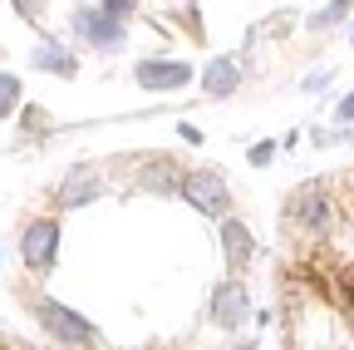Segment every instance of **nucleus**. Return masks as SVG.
Masks as SVG:
<instances>
[{
	"mask_svg": "<svg viewBox=\"0 0 354 350\" xmlns=\"http://www.w3.org/2000/svg\"><path fill=\"white\" fill-rule=\"evenodd\" d=\"M271 153H276L271 143H256V148H251V163H266V158H271Z\"/></svg>",
	"mask_w": 354,
	"mask_h": 350,
	"instance_id": "4468645a",
	"label": "nucleus"
},
{
	"mask_svg": "<svg viewBox=\"0 0 354 350\" xmlns=\"http://www.w3.org/2000/svg\"><path fill=\"white\" fill-rule=\"evenodd\" d=\"M35 316L44 321V331H50V335H59V340H69V345H88V335H94V326H88L84 316H74V311H64L59 301H39Z\"/></svg>",
	"mask_w": 354,
	"mask_h": 350,
	"instance_id": "7ed1b4c3",
	"label": "nucleus"
},
{
	"mask_svg": "<svg viewBox=\"0 0 354 350\" xmlns=\"http://www.w3.org/2000/svg\"><path fill=\"white\" fill-rule=\"evenodd\" d=\"M74 25H79V35H84L94 50H118V45H123V25H118L113 15H104V10H79Z\"/></svg>",
	"mask_w": 354,
	"mask_h": 350,
	"instance_id": "39448f33",
	"label": "nucleus"
},
{
	"mask_svg": "<svg viewBox=\"0 0 354 350\" xmlns=\"http://www.w3.org/2000/svg\"><path fill=\"white\" fill-rule=\"evenodd\" d=\"M290 217H300V222H310V227H320L325 217H330V198H325V188H320V183H305V188L290 198Z\"/></svg>",
	"mask_w": 354,
	"mask_h": 350,
	"instance_id": "423d86ee",
	"label": "nucleus"
},
{
	"mask_svg": "<svg viewBox=\"0 0 354 350\" xmlns=\"http://www.w3.org/2000/svg\"><path fill=\"white\" fill-rule=\"evenodd\" d=\"M212 316L221 321V326H241V316H246V291L236 286V281H227V286H221L216 291V301H212Z\"/></svg>",
	"mask_w": 354,
	"mask_h": 350,
	"instance_id": "0eeeda50",
	"label": "nucleus"
},
{
	"mask_svg": "<svg viewBox=\"0 0 354 350\" xmlns=\"http://www.w3.org/2000/svg\"><path fill=\"white\" fill-rule=\"evenodd\" d=\"M15 104H20V79L15 74H0V119L15 114Z\"/></svg>",
	"mask_w": 354,
	"mask_h": 350,
	"instance_id": "f8f14e48",
	"label": "nucleus"
},
{
	"mask_svg": "<svg viewBox=\"0 0 354 350\" xmlns=\"http://www.w3.org/2000/svg\"><path fill=\"white\" fill-rule=\"evenodd\" d=\"M133 74H138L143 89L162 94V89H183V84L192 79V64H187V60H143Z\"/></svg>",
	"mask_w": 354,
	"mask_h": 350,
	"instance_id": "20e7f679",
	"label": "nucleus"
},
{
	"mask_svg": "<svg viewBox=\"0 0 354 350\" xmlns=\"http://www.w3.org/2000/svg\"><path fill=\"white\" fill-rule=\"evenodd\" d=\"M104 188V173H94V168H79V173H69V183L59 188V202L64 207H79V202H88Z\"/></svg>",
	"mask_w": 354,
	"mask_h": 350,
	"instance_id": "6e6552de",
	"label": "nucleus"
},
{
	"mask_svg": "<svg viewBox=\"0 0 354 350\" xmlns=\"http://www.w3.org/2000/svg\"><path fill=\"white\" fill-rule=\"evenodd\" d=\"M221 242H227L232 267H246V256H251V232H246L241 222H221Z\"/></svg>",
	"mask_w": 354,
	"mask_h": 350,
	"instance_id": "9d476101",
	"label": "nucleus"
},
{
	"mask_svg": "<svg viewBox=\"0 0 354 350\" xmlns=\"http://www.w3.org/2000/svg\"><path fill=\"white\" fill-rule=\"evenodd\" d=\"M349 119H354V94H349V99H339V123H349Z\"/></svg>",
	"mask_w": 354,
	"mask_h": 350,
	"instance_id": "2eb2a0df",
	"label": "nucleus"
},
{
	"mask_svg": "<svg viewBox=\"0 0 354 350\" xmlns=\"http://www.w3.org/2000/svg\"><path fill=\"white\" fill-rule=\"evenodd\" d=\"M55 252H59V222H55V217H35V222H25V232H20L25 267H35V272L55 267Z\"/></svg>",
	"mask_w": 354,
	"mask_h": 350,
	"instance_id": "f257e3e1",
	"label": "nucleus"
},
{
	"mask_svg": "<svg viewBox=\"0 0 354 350\" xmlns=\"http://www.w3.org/2000/svg\"><path fill=\"white\" fill-rule=\"evenodd\" d=\"M35 69H50V74H74V60H69V50H59V45H44L35 50Z\"/></svg>",
	"mask_w": 354,
	"mask_h": 350,
	"instance_id": "9b49d317",
	"label": "nucleus"
},
{
	"mask_svg": "<svg viewBox=\"0 0 354 350\" xmlns=\"http://www.w3.org/2000/svg\"><path fill=\"white\" fill-rule=\"evenodd\" d=\"M123 10H133V0H104V15H113V20H123Z\"/></svg>",
	"mask_w": 354,
	"mask_h": 350,
	"instance_id": "ddd939ff",
	"label": "nucleus"
},
{
	"mask_svg": "<svg viewBox=\"0 0 354 350\" xmlns=\"http://www.w3.org/2000/svg\"><path fill=\"white\" fill-rule=\"evenodd\" d=\"M177 188H183V198H187L197 212H207V217H221V212H227V183H221V173L197 168V173H187Z\"/></svg>",
	"mask_w": 354,
	"mask_h": 350,
	"instance_id": "f03ea898",
	"label": "nucleus"
},
{
	"mask_svg": "<svg viewBox=\"0 0 354 350\" xmlns=\"http://www.w3.org/2000/svg\"><path fill=\"white\" fill-rule=\"evenodd\" d=\"M349 10V0H335V6H330V15H344Z\"/></svg>",
	"mask_w": 354,
	"mask_h": 350,
	"instance_id": "dca6fc26",
	"label": "nucleus"
},
{
	"mask_svg": "<svg viewBox=\"0 0 354 350\" xmlns=\"http://www.w3.org/2000/svg\"><path fill=\"white\" fill-rule=\"evenodd\" d=\"M236 79H241V69H236L232 60H212V64H207V74H202L207 94H232V89H236Z\"/></svg>",
	"mask_w": 354,
	"mask_h": 350,
	"instance_id": "1a4fd4ad",
	"label": "nucleus"
}]
</instances>
